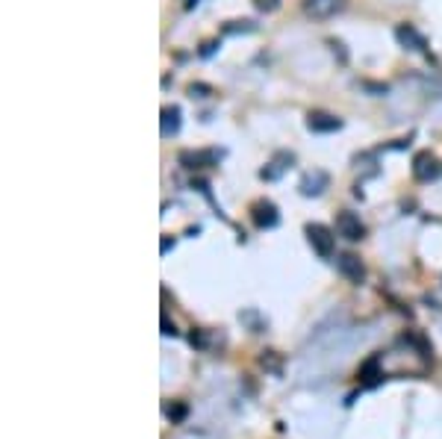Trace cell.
<instances>
[{
    "label": "cell",
    "instance_id": "obj_8",
    "mask_svg": "<svg viewBox=\"0 0 442 439\" xmlns=\"http://www.w3.org/2000/svg\"><path fill=\"white\" fill-rule=\"evenodd\" d=\"M336 268L348 283H363V277H366V265H363V260L357 257V253H339Z\"/></svg>",
    "mask_w": 442,
    "mask_h": 439
},
{
    "label": "cell",
    "instance_id": "obj_4",
    "mask_svg": "<svg viewBox=\"0 0 442 439\" xmlns=\"http://www.w3.org/2000/svg\"><path fill=\"white\" fill-rule=\"evenodd\" d=\"M327 186H331V174L322 172V168H312V172H307L301 177V183H298V192L304 197H319V195H324Z\"/></svg>",
    "mask_w": 442,
    "mask_h": 439
},
{
    "label": "cell",
    "instance_id": "obj_22",
    "mask_svg": "<svg viewBox=\"0 0 442 439\" xmlns=\"http://www.w3.org/2000/svg\"><path fill=\"white\" fill-rule=\"evenodd\" d=\"M171 248H174V239H171V236H165V239H163V248H160V251H163V253H168Z\"/></svg>",
    "mask_w": 442,
    "mask_h": 439
},
{
    "label": "cell",
    "instance_id": "obj_21",
    "mask_svg": "<svg viewBox=\"0 0 442 439\" xmlns=\"http://www.w3.org/2000/svg\"><path fill=\"white\" fill-rule=\"evenodd\" d=\"M163 336H177V330H174V324H171L168 319H163Z\"/></svg>",
    "mask_w": 442,
    "mask_h": 439
},
{
    "label": "cell",
    "instance_id": "obj_11",
    "mask_svg": "<svg viewBox=\"0 0 442 439\" xmlns=\"http://www.w3.org/2000/svg\"><path fill=\"white\" fill-rule=\"evenodd\" d=\"M292 162H295V153L280 151V153H275V160L260 172V177H263V180H277L283 172H286V168H292Z\"/></svg>",
    "mask_w": 442,
    "mask_h": 439
},
{
    "label": "cell",
    "instance_id": "obj_14",
    "mask_svg": "<svg viewBox=\"0 0 442 439\" xmlns=\"http://www.w3.org/2000/svg\"><path fill=\"white\" fill-rule=\"evenodd\" d=\"M254 30H256V24H254V21H248V18H245V21H227V24L221 27V33H224V36H236V33H254Z\"/></svg>",
    "mask_w": 442,
    "mask_h": 439
},
{
    "label": "cell",
    "instance_id": "obj_5",
    "mask_svg": "<svg viewBox=\"0 0 442 439\" xmlns=\"http://www.w3.org/2000/svg\"><path fill=\"white\" fill-rule=\"evenodd\" d=\"M395 39H398V45H401V48L427 56V39H424L413 24H398V27H395Z\"/></svg>",
    "mask_w": 442,
    "mask_h": 439
},
{
    "label": "cell",
    "instance_id": "obj_9",
    "mask_svg": "<svg viewBox=\"0 0 442 439\" xmlns=\"http://www.w3.org/2000/svg\"><path fill=\"white\" fill-rule=\"evenodd\" d=\"M342 6H345V0H304V12L310 18H333L336 12H342Z\"/></svg>",
    "mask_w": 442,
    "mask_h": 439
},
{
    "label": "cell",
    "instance_id": "obj_12",
    "mask_svg": "<svg viewBox=\"0 0 442 439\" xmlns=\"http://www.w3.org/2000/svg\"><path fill=\"white\" fill-rule=\"evenodd\" d=\"M180 106H165L163 109V121H160V130H163V136L168 139V136H177L180 133Z\"/></svg>",
    "mask_w": 442,
    "mask_h": 439
},
{
    "label": "cell",
    "instance_id": "obj_13",
    "mask_svg": "<svg viewBox=\"0 0 442 439\" xmlns=\"http://www.w3.org/2000/svg\"><path fill=\"white\" fill-rule=\"evenodd\" d=\"M380 357H372V360H366L363 363V369H360V377H363V384L366 386H378L380 380H383V375H380Z\"/></svg>",
    "mask_w": 442,
    "mask_h": 439
},
{
    "label": "cell",
    "instance_id": "obj_6",
    "mask_svg": "<svg viewBox=\"0 0 442 439\" xmlns=\"http://www.w3.org/2000/svg\"><path fill=\"white\" fill-rule=\"evenodd\" d=\"M436 174H439L436 157L431 151H419L416 157H413V177L419 183H431V180H436Z\"/></svg>",
    "mask_w": 442,
    "mask_h": 439
},
{
    "label": "cell",
    "instance_id": "obj_16",
    "mask_svg": "<svg viewBox=\"0 0 442 439\" xmlns=\"http://www.w3.org/2000/svg\"><path fill=\"white\" fill-rule=\"evenodd\" d=\"M254 6L260 12H265V15H272V12L280 9V0H254Z\"/></svg>",
    "mask_w": 442,
    "mask_h": 439
},
{
    "label": "cell",
    "instance_id": "obj_10",
    "mask_svg": "<svg viewBox=\"0 0 442 439\" xmlns=\"http://www.w3.org/2000/svg\"><path fill=\"white\" fill-rule=\"evenodd\" d=\"M221 157H224V151H216V148L212 151H183L180 162L195 172V168H204V165H216Z\"/></svg>",
    "mask_w": 442,
    "mask_h": 439
},
{
    "label": "cell",
    "instance_id": "obj_18",
    "mask_svg": "<svg viewBox=\"0 0 442 439\" xmlns=\"http://www.w3.org/2000/svg\"><path fill=\"white\" fill-rule=\"evenodd\" d=\"M216 48H221L219 41H204V45H201V50H198V53H201L204 60H207V56H212V53H216Z\"/></svg>",
    "mask_w": 442,
    "mask_h": 439
},
{
    "label": "cell",
    "instance_id": "obj_17",
    "mask_svg": "<svg viewBox=\"0 0 442 439\" xmlns=\"http://www.w3.org/2000/svg\"><path fill=\"white\" fill-rule=\"evenodd\" d=\"M209 92H212V89L204 86V83H192V86H189V95H192V97H207Z\"/></svg>",
    "mask_w": 442,
    "mask_h": 439
},
{
    "label": "cell",
    "instance_id": "obj_7",
    "mask_svg": "<svg viewBox=\"0 0 442 439\" xmlns=\"http://www.w3.org/2000/svg\"><path fill=\"white\" fill-rule=\"evenodd\" d=\"M342 121L339 116H331V112H322V109H312L307 116V130L310 133H336L342 130Z\"/></svg>",
    "mask_w": 442,
    "mask_h": 439
},
{
    "label": "cell",
    "instance_id": "obj_1",
    "mask_svg": "<svg viewBox=\"0 0 442 439\" xmlns=\"http://www.w3.org/2000/svg\"><path fill=\"white\" fill-rule=\"evenodd\" d=\"M304 233H307L310 248L316 251L322 260L333 257V230L331 228H324V224H307Z\"/></svg>",
    "mask_w": 442,
    "mask_h": 439
},
{
    "label": "cell",
    "instance_id": "obj_20",
    "mask_svg": "<svg viewBox=\"0 0 442 439\" xmlns=\"http://www.w3.org/2000/svg\"><path fill=\"white\" fill-rule=\"evenodd\" d=\"M331 48H333V53H339V60L345 62L348 56H345V50H342V41H336V39H331Z\"/></svg>",
    "mask_w": 442,
    "mask_h": 439
},
{
    "label": "cell",
    "instance_id": "obj_23",
    "mask_svg": "<svg viewBox=\"0 0 442 439\" xmlns=\"http://www.w3.org/2000/svg\"><path fill=\"white\" fill-rule=\"evenodd\" d=\"M183 6H186V9H195V6H198V0H183Z\"/></svg>",
    "mask_w": 442,
    "mask_h": 439
},
{
    "label": "cell",
    "instance_id": "obj_19",
    "mask_svg": "<svg viewBox=\"0 0 442 439\" xmlns=\"http://www.w3.org/2000/svg\"><path fill=\"white\" fill-rule=\"evenodd\" d=\"M168 416H171V419H177V421H180L183 416H186V407H183V404H180V407H174V410H171V407H168Z\"/></svg>",
    "mask_w": 442,
    "mask_h": 439
},
{
    "label": "cell",
    "instance_id": "obj_2",
    "mask_svg": "<svg viewBox=\"0 0 442 439\" xmlns=\"http://www.w3.org/2000/svg\"><path fill=\"white\" fill-rule=\"evenodd\" d=\"M336 233L342 239H348V242H360V239H366V224L360 221V216H354V212L342 209L336 216Z\"/></svg>",
    "mask_w": 442,
    "mask_h": 439
},
{
    "label": "cell",
    "instance_id": "obj_15",
    "mask_svg": "<svg viewBox=\"0 0 442 439\" xmlns=\"http://www.w3.org/2000/svg\"><path fill=\"white\" fill-rule=\"evenodd\" d=\"M239 319H242V321H248L251 328H254V333H260V330H263V321H260V316H256V309H245V313H239Z\"/></svg>",
    "mask_w": 442,
    "mask_h": 439
},
{
    "label": "cell",
    "instance_id": "obj_3",
    "mask_svg": "<svg viewBox=\"0 0 442 439\" xmlns=\"http://www.w3.org/2000/svg\"><path fill=\"white\" fill-rule=\"evenodd\" d=\"M251 221L260 230H272V228H277L280 212H277V207L272 201H265V197H263V201H254L251 204Z\"/></svg>",
    "mask_w": 442,
    "mask_h": 439
}]
</instances>
